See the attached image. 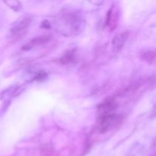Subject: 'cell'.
<instances>
[{
	"instance_id": "1",
	"label": "cell",
	"mask_w": 156,
	"mask_h": 156,
	"mask_svg": "<svg viewBox=\"0 0 156 156\" xmlns=\"http://www.w3.org/2000/svg\"><path fill=\"white\" fill-rule=\"evenodd\" d=\"M123 120V116L121 114H110L107 115L101 116L98 120V127L99 131L101 133H105L112 130L121 123Z\"/></svg>"
},
{
	"instance_id": "2",
	"label": "cell",
	"mask_w": 156,
	"mask_h": 156,
	"mask_svg": "<svg viewBox=\"0 0 156 156\" xmlns=\"http://www.w3.org/2000/svg\"><path fill=\"white\" fill-rule=\"evenodd\" d=\"M32 21V16L30 15H24L17 20L11 28V33L15 37H20L23 36L27 32V28L30 25Z\"/></svg>"
},
{
	"instance_id": "3",
	"label": "cell",
	"mask_w": 156,
	"mask_h": 156,
	"mask_svg": "<svg viewBox=\"0 0 156 156\" xmlns=\"http://www.w3.org/2000/svg\"><path fill=\"white\" fill-rule=\"evenodd\" d=\"M117 108V103L115 101L114 99L109 98L105 100V101L101 103L98 106V111L101 116L110 114L115 111Z\"/></svg>"
},
{
	"instance_id": "4",
	"label": "cell",
	"mask_w": 156,
	"mask_h": 156,
	"mask_svg": "<svg viewBox=\"0 0 156 156\" xmlns=\"http://www.w3.org/2000/svg\"><path fill=\"white\" fill-rule=\"evenodd\" d=\"M50 38H51V37H50V35L48 34L41 35V36L37 37H34L32 40H30V42L27 43V44H25V45L22 47V50H30L31 48H33L34 47L43 45V44L48 42L50 40Z\"/></svg>"
},
{
	"instance_id": "5",
	"label": "cell",
	"mask_w": 156,
	"mask_h": 156,
	"mask_svg": "<svg viewBox=\"0 0 156 156\" xmlns=\"http://www.w3.org/2000/svg\"><path fill=\"white\" fill-rule=\"evenodd\" d=\"M128 37L127 32H123L119 34L116 35L115 37L113 39V49L115 52H119L121 50L123 47L124 46L126 40Z\"/></svg>"
},
{
	"instance_id": "6",
	"label": "cell",
	"mask_w": 156,
	"mask_h": 156,
	"mask_svg": "<svg viewBox=\"0 0 156 156\" xmlns=\"http://www.w3.org/2000/svg\"><path fill=\"white\" fill-rule=\"evenodd\" d=\"M76 50L67 51L62 57L59 59V62L62 65H68L76 62Z\"/></svg>"
},
{
	"instance_id": "7",
	"label": "cell",
	"mask_w": 156,
	"mask_h": 156,
	"mask_svg": "<svg viewBox=\"0 0 156 156\" xmlns=\"http://www.w3.org/2000/svg\"><path fill=\"white\" fill-rule=\"evenodd\" d=\"M141 58L146 62L150 64H155V51L154 50H146L141 54Z\"/></svg>"
},
{
	"instance_id": "8",
	"label": "cell",
	"mask_w": 156,
	"mask_h": 156,
	"mask_svg": "<svg viewBox=\"0 0 156 156\" xmlns=\"http://www.w3.org/2000/svg\"><path fill=\"white\" fill-rule=\"evenodd\" d=\"M47 74L46 72L40 71L35 75L34 79L35 81H42L44 80V79H45L46 78H47Z\"/></svg>"
},
{
	"instance_id": "9",
	"label": "cell",
	"mask_w": 156,
	"mask_h": 156,
	"mask_svg": "<svg viewBox=\"0 0 156 156\" xmlns=\"http://www.w3.org/2000/svg\"><path fill=\"white\" fill-rule=\"evenodd\" d=\"M50 22H49L48 20H45V21H44L42 22V24H41V27H44V28H47V29H49L50 28Z\"/></svg>"
}]
</instances>
